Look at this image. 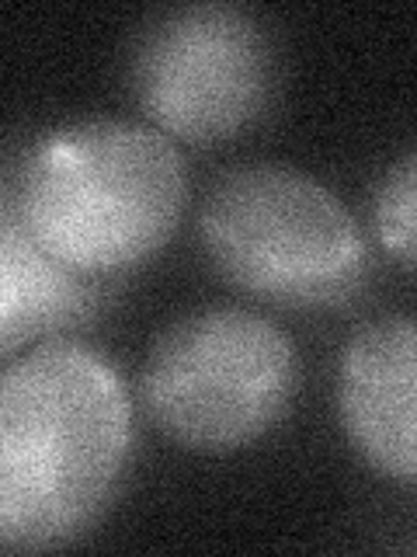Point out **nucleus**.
Instances as JSON below:
<instances>
[{
    "mask_svg": "<svg viewBox=\"0 0 417 557\" xmlns=\"http://www.w3.org/2000/svg\"><path fill=\"white\" fill-rule=\"evenodd\" d=\"M417 331L410 318L365 324L348 342L338 408L348 440L379 474L414 484L417 474Z\"/></svg>",
    "mask_w": 417,
    "mask_h": 557,
    "instance_id": "nucleus-6",
    "label": "nucleus"
},
{
    "mask_svg": "<svg viewBox=\"0 0 417 557\" xmlns=\"http://www.w3.org/2000/svg\"><path fill=\"white\" fill-rule=\"evenodd\" d=\"M132 449L118 370L52 342L0 373V547H52L104 512Z\"/></svg>",
    "mask_w": 417,
    "mask_h": 557,
    "instance_id": "nucleus-1",
    "label": "nucleus"
},
{
    "mask_svg": "<svg viewBox=\"0 0 417 557\" xmlns=\"http://www.w3.org/2000/svg\"><path fill=\"white\" fill-rule=\"evenodd\" d=\"M275 57L265 28L233 4H188L153 22L132 57V87L164 136L219 144L265 112Z\"/></svg>",
    "mask_w": 417,
    "mask_h": 557,
    "instance_id": "nucleus-5",
    "label": "nucleus"
},
{
    "mask_svg": "<svg viewBox=\"0 0 417 557\" xmlns=\"http://www.w3.org/2000/svg\"><path fill=\"white\" fill-rule=\"evenodd\" d=\"M295 391L289 335L251 310H202L153 345L143 397L174 443L230 453L261 440Z\"/></svg>",
    "mask_w": 417,
    "mask_h": 557,
    "instance_id": "nucleus-4",
    "label": "nucleus"
},
{
    "mask_svg": "<svg viewBox=\"0 0 417 557\" xmlns=\"http://www.w3.org/2000/svg\"><path fill=\"white\" fill-rule=\"evenodd\" d=\"M414 202H417V161L407 153L387 171L376 191V231L400 265L414 269Z\"/></svg>",
    "mask_w": 417,
    "mask_h": 557,
    "instance_id": "nucleus-8",
    "label": "nucleus"
},
{
    "mask_svg": "<svg viewBox=\"0 0 417 557\" xmlns=\"http://www.w3.org/2000/svg\"><path fill=\"white\" fill-rule=\"evenodd\" d=\"M202 248L233 286L289 307L352 300L369 248L344 202L303 171L243 164L208 188Z\"/></svg>",
    "mask_w": 417,
    "mask_h": 557,
    "instance_id": "nucleus-3",
    "label": "nucleus"
},
{
    "mask_svg": "<svg viewBox=\"0 0 417 557\" xmlns=\"http://www.w3.org/2000/svg\"><path fill=\"white\" fill-rule=\"evenodd\" d=\"M14 196L39 248L91 278L161 251L181 223L188 182L170 136L139 122L94 119L39 139Z\"/></svg>",
    "mask_w": 417,
    "mask_h": 557,
    "instance_id": "nucleus-2",
    "label": "nucleus"
},
{
    "mask_svg": "<svg viewBox=\"0 0 417 557\" xmlns=\"http://www.w3.org/2000/svg\"><path fill=\"white\" fill-rule=\"evenodd\" d=\"M94 304L87 275L63 269L28 234L14 185L0 188V356L84 321Z\"/></svg>",
    "mask_w": 417,
    "mask_h": 557,
    "instance_id": "nucleus-7",
    "label": "nucleus"
}]
</instances>
